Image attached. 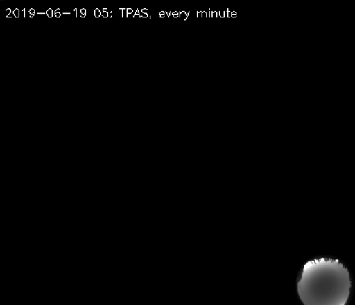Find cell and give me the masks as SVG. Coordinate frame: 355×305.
Returning <instances> with one entry per match:
<instances>
[{"mask_svg":"<svg viewBox=\"0 0 355 305\" xmlns=\"http://www.w3.org/2000/svg\"><path fill=\"white\" fill-rule=\"evenodd\" d=\"M297 288L304 305H346L351 294V276L340 261L316 258L302 268Z\"/></svg>","mask_w":355,"mask_h":305,"instance_id":"1","label":"cell"},{"mask_svg":"<svg viewBox=\"0 0 355 305\" xmlns=\"http://www.w3.org/2000/svg\"><path fill=\"white\" fill-rule=\"evenodd\" d=\"M189 14H190V11H187V12H185V11H180V18L186 21V19H188Z\"/></svg>","mask_w":355,"mask_h":305,"instance_id":"2","label":"cell"},{"mask_svg":"<svg viewBox=\"0 0 355 305\" xmlns=\"http://www.w3.org/2000/svg\"><path fill=\"white\" fill-rule=\"evenodd\" d=\"M46 14L49 19H51L52 17L55 16V11H53L52 8H49V10H46Z\"/></svg>","mask_w":355,"mask_h":305,"instance_id":"3","label":"cell"},{"mask_svg":"<svg viewBox=\"0 0 355 305\" xmlns=\"http://www.w3.org/2000/svg\"><path fill=\"white\" fill-rule=\"evenodd\" d=\"M110 11L107 10V8H103L102 10V17L103 18H108V16H110Z\"/></svg>","mask_w":355,"mask_h":305,"instance_id":"4","label":"cell"},{"mask_svg":"<svg viewBox=\"0 0 355 305\" xmlns=\"http://www.w3.org/2000/svg\"><path fill=\"white\" fill-rule=\"evenodd\" d=\"M62 16V13L60 12V8H58V10H55V18H60V17Z\"/></svg>","mask_w":355,"mask_h":305,"instance_id":"5","label":"cell"},{"mask_svg":"<svg viewBox=\"0 0 355 305\" xmlns=\"http://www.w3.org/2000/svg\"><path fill=\"white\" fill-rule=\"evenodd\" d=\"M19 15H21L19 10H18V8H15V10H13V16L15 17V18H19Z\"/></svg>","mask_w":355,"mask_h":305,"instance_id":"6","label":"cell"},{"mask_svg":"<svg viewBox=\"0 0 355 305\" xmlns=\"http://www.w3.org/2000/svg\"><path fill=\"white\" fill-rule=\"evenodd\" d=\"M101 15H102L101 11H100V10H98V8H96V10H94V17H96V18H99V17Z\"/></svg>","mask_w":355,"mask_h":305,"instance_id":"7","label":"cell"},{"mask_svg":"<svg viewBox=\"0 0 355 305\" xmlns=\"http://www.w3.org/2000/svg\"><path fill=\"white\" fill-rule=\"evenodd\" d=\"M172 14H173V18H180V11H173Z\"/></svg>","mask_w":355,"mask_h":305,"instance_id":"8","label":"cell"},{"mask_svg":"<svg viewBox=\"0 0 355 305\" xmlns=\"http://www.w3.org/2000/svg\"><path fill=\"white\" fill-rule=\"evenodd\" d=\"M136 17H140V18H141L140 10H136L135 13L133 14V18H136Z\"/></svg>","mask_w":355,"mask_h":305,"instance_id":"9","label":"cell"},{"mask_svg":"<svg viewBox=\"0 0 355 305\" xmlns=\"http://www.w3.org/2000/svg\"><path fill=\"white\" fill-rule=\"evenodd\" d=\"M218 12L219 18H225V14L223 10L218 11Z\"/></svg>","mask_w":355,"mask_h":305,"instance_id":"10","label":"cell"},{"mask_svg":"<svg viewBox=\"0 0 355 305\" xmlns=\"http://www.w3.org/2000/svg\"><path fill=\"white\" fill-rule=\"evenodd\" d=\"M166 15V11H160V12H159L160 18H165Z\"/></svg>","mask_w":355,"mask_h":305,"instance_id":"11","label":"cell"},{"mask_svg":"<svg viewBox=\"0 0 355 305\" xmlns=\"http://www.w3.org/2000/svg\"><path fill=\"white\" fill-rule=\"evenodd\" d=\"M29 14H30V15L35 16L36 14V11L35 10H33V8H30Z\"/></svg>","mask_w":355,"mask_h":305,"instance_id":"12","label":"cell"},{"mask_svg":"<svg viewBox=\"0 0 355 305\" xmlns=\"http://www.w3.org/2000/svg\"><path fill=\"white\" fill-rule=\"evenodd\" d=\"M11 12H12V11H11L10 8H8V10H6V15H7V17L10 16ZM7 17H6V18H7Z\"/></svg>","mask_w":355,"mask_h":305,"instance_id":"13","label":"cell"},{"mask_svg":"<svg viewBox=\"0 0 355 305\" xmlns=\"http://www.w3.org/2000/svg\"><path fill=\"white\" fill-rule=\"evenodd\" d=\"M80 16H86L85 8H82V10H80Z\"/></svg>","mask_w":355,"mask_h":305,"instance_id":"14","label":"cell"},{"mask_svg":"<svg viewBox=\"0 0 355 305\" xmlns=\"http://www.w3.org/2000/svg\"><path fill=\"white\" fill-rule=\"evenodd\" d=\"M121 10H122V14H121L122 18H124L125 14H126V16H127V10H125V8H121Z\"/></svg>","mask_w":355,"mask_h":305,"instance_id":"15","label":"cell"},{"mask_svg":"<svg viewBox=\"0 0 355 305\" xmlns=\"http://www.w3.org/2000/svg\"><path fill=\"white\" fill-rule=\"evenodd\" d=\"M140 16L141 18H149L148 14H144L143 12H140Z\"/></svg>","mask_w":355,"mask_h":305,"instance_id":"16","label":"cell"},{"mask_svg":"<svg viewBox=\"0 0 355 305\" xmlns=\"http://www.w3.org/2000/svg\"><path fill=\"white\" fill-rule=\"evenodd\" d=\"M133 13V10L132 8H127V16L130 15V14Z\"/></svg>","mask_w":355,"mask_h":305,"instance_id":"17","label":"cell"},{"mask_svg":"<svg viewBox=\"0 0 355 305\" xmlns=\"http://www.w3.org/2000/svg\"><path fill=\"white\" fill-rule=\"evenodd\" d=\"M212 18H218V12H214V11H212Z\"/></svg>","mask_w":355,"mask_h":305,"instance_id":"18","label":"cell"},{"mask_svg":"<svg viewBox=\"0 0 355 305\" xmlns=\"http://www.w3.org/2000/svg\"><path fill=\"white\" fill-rule=\"evenodd\" d=\"M197 18H202V11H198V12H197Z\"/></svg>","mask_w":355,"mask_h":305,"instance_id":"19","label":"cell"},{"mask_svg":"<svg viewBox=\"0 0 355 305\" xmlns=\"http://www.w3.org/2000/svg\"><path fill=\"white\" fill-rule=\"evenodd\" d=\"M202 18H207V11H202Z\"/></svg>","mask_w":355,"mask_h":305,"instance_id":"20","label":"cell"},{"mask_svg":"<svg viewBox=\"0 0 355 305\" xmlns=\"http://www.w3.org/2000/svg\"><path fill=\"white\" fill-rule=\"evenodd\" d=\"M141 12H143L144 14H148V10H146V8H144V10H141Z\"/></svg>","mask_w":355,"mask_h":305,"instance_id":"21","label":"cell"},{"mask_svg":"<svg viewBox=\"0 0 355 305\" xmlns=\"http://www.w3.org/2000/svg\"><path fill=\"white\" fill-rule=\"evenodd\" d=\"M225 18H227V14H229V10H226L224 11Z\"/></svg>","mask_w":355,"mask_h":305,"instance_id":"22","label":"cell"},{"mask_svg":"<svg viewBox=\"0 0 355 305\" xmlns=\"http://www.w3.org/2000/svg\"><path fill=\"white\" fill-rule=\"evenodd\" d=\"M236 16H237V13H236L235 11H232V18H236Z\"/></svg>","mask_w":355,"mask_h":305,"instance_id":"23","label":"cell"},{"mask_svg":"<svg viewBox=\"0 0 355 305\" xmlns=\"http://www.w3.org/2000/svg\"><path fill=\"white\" fill-rule=\"evenodd\" d=\"M74 14H75V17H78V10H77V8H74Z\"/></svg>","mask_w":355,"mask_h":305,"instance_id":"24","label":"cell"},{"mask_svg":"<svg viewBox=\"0 0 355 305\" xmlns=\"http://www.w3.org/2000/svg\"><path fill=\"white\" fill-rule=\"evenodd\" d=\"M22 17H25V14H26V11H25V10H22Z\"/></svg>","mask_w":355,"mask_h":305,"instance_id":"25","label":"cell"}]
</instances>
